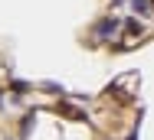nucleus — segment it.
<instances>
[{
	"instance_id": "obj_1",
	"label": "nucleus",
	"mask_w": 154,
	"mask_h": 140,
	"mask_svg": "<svg viewBox=\"0 0 154 140\" xmlns=\"http://www.w3.org/2000/svg\"><path fill=\"white\" fill-rule=\"evenodd\" d=\"M115 29H118V20H115V16H105V20H98V26H95V36H98V39H108Z\"/></svg>"
},
{
	"instance_id": "obj_2",
	"label": "nucleus",
	"mask_w": 154,
	"mask_h": 140,
	"mask_svg": "<svg viewBox=\"0 0 154 140\" xmlns=\"http://www.w3.org/2000/svg\"><path fill=\"white\" fill-rule=\"evenodd\" d=\"M59 114H66V117H72V121H82V117H85V111H79L75 104H59Z\"/></svg>"
},
{
	"instance_id": "obj_3",
	"label": "nucleus",
	"mask_w": 154,
	"mask_h": 140,
	"mask_svg": "<svg viewBox=\"0 0 154 140\" xmlns=\"http://www.w3.org/2000/svg\"><path fill=\"white\" fill-rule=\"evenodd\" d=\"M125 33H128V36H141L144 29H141V23H138V20H128V23H125Z\"/></svg>"
},
{
	"instance_id": "obj_4",
	"label": "nucleus",
	"mask_w": 154,
	"mask_h": 140,
	"mask_svg": "<svg viewBox=\"0 0 154 140\" xmlns=\"http://www.w3.org/2000/svg\"><path fill=\"white\" fill-rule=\"evenodd\" d=\"M131 7H134V13H151V3L148 0H131Z\"/></svg>"
},
{
	"instance_id": "obj_5",
	"label": "nucleus",
	"mask_w": 154,
	"mask_h": 140,
	"mask_svg": "<svg viewBox=\"0 0 154 140\" xmlns=\"http://www.w3.org/2000/svg\"><path fill=\"white\" fill-rule=\"evenodd\" d=\"M30 127H33V114H26V117H23V124H20V134L26 137V134H30Z\"/></svg>"
},
{
	"instance_id": "obj_6",
	"label": "nucleus",
	"mask_w": 154,
	"mask_h": 140,
	"mask_svg": "<svg viewBox=\"0 0 154 140\" xmlns=\"http://www.w3.org/2000/svg\"><path fill=\"white\" fill-rule=\"evenodd\" d=\"M10 88H13L17 95H23V91H30V85H26V82H13V85H10Z\"/></svg>"
},
{
	"instance_id": "obj_7",
	"label": "nucleus",
	"mask_w": 154,
	"mask_h": 140,
	"mask_svg": "<svg viewBox=\"0 0 154 140\" xmlns=\"http://www.w3.org/2000/svg\"><path fill=\"white\" fill-rule=\"evenodd\" d=\"M43 91H53V95H59V91H62V85H56V82H46V85H43Z\"/></svg>"
},
{
	"instance_id": "obj_8",
	"label": "nucleus",
	"mask_w": 154,
	"mask_h": 140,
	"mask_svg": "<svg viewBox=\"0 0 154 140\" xmlns=\"http://www.w3.org/2000/svg\"><path fill=\"white\" fill-rule=\"evenodd\" d=\"M128 140H138V134H131V137H128Z\"/></svg>"
}]
</instances>
